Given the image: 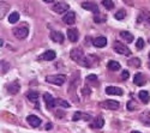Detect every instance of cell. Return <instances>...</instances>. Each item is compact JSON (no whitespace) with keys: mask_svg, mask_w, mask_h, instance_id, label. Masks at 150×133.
<instances>
[{"mask_svg":"<svg viewBox=\"0 0 150 133\" xmlns=\"http://www.w3.org/2000/svg\"><path fill=\"white\" fill-rule=\"evenodd\" d=\"M70 56L74 63H77V64H79L84 67H90L88 56H85L84 52L82 49H79V48H73V49L70 52Z\"/></svg>","mask_w":150,"mask_h":133,"instance_id":"6da1fadb","label":"cell"},{"mask_svg":"<svg viewBox=\"0 0 150 133\" xmlns=\"http://www.w3.org/2000/svg\"><path fill=\"white\" fill-rule=\"evenodd\" d=\"M113 49H114L115 53L121 54V55H126V56L131 55V51H130L124 43H121V42H119V41H115V42L113 43Z\"/></svg>","mask_w":150,"mask_h":133,"instance_id":"7a4b0ae2","label":"cell"},{"mask_svg":"<svg viewBox=\"0 0 150 133\" xmlns=\"http://www.w3.org/2000/svg\"><path fill=\"white\" fill-rule=\"evenodd\" d=\"M66 80V77L64 75H54V76H48L46 77V82L51 83V84H55V85H62Z\"/></svg>","mask_w":150,"mask_h":133,"instance_id":"3957f363","label":"cell"},{"mask_svg":"<svg viewBox=\"0 0 150 133\" xmlns=\"http://www.w3.org/2000/svg\"><path fill=\"white\" fill-rule=\"evenodd\" d=\"M28 34H29V29L25 25H23V27L21 25V27H17L13 29V35L18 40H24L28 36Z\"/></svg>","mask_w":150,"mask_h":133,"instance_id":"277c9868","label":"cell"},{"mask_svg":"<svg viewBox=\"0 0 150 133\" xmlns=\"http://www.w3.org/2000/svg\"><path fill=\"white\" fill-rule=\"evenodd\" d=\"M52 10L55 12V13H59L60 15V13H64V12L69 11L70 10V5L66 4V3H64V1H59V3H57V4L53 5Z\"/></svg>","mask_w":150,"mask_h":133,"instance_id":"5b68a950","label":"cell"},{"mask_svg":"<svg viewBox=\"0 0 150 133\" xmlns=\"http://www.w3.org/2000/svg\"><path fill=\"white\" fill-rule=\"evenodd\" d=\"M101 106L103 108H106V109H110V110H117L119 109V102L118 101H114V100H107L105 102L101 103Z\"/></svg>","mask_w":150,"mask_h":133,"instance_id":"8992f818","label":"cell"},{"mask_svg":"<svg viewBox=\"0 0 150 133\" xmlns=\"http://www.w3.org/2000/svg\"><path fill=\"white\" fill-rule=\"evenodd\" d=\"M49 37L51 40L55 43H62L64 42V35H62L60 31H57V30H52L49 32Z\"/></svg>","mask_w":150,"mask_h":133,"instance_id":"52a82bcc","label":"cell"},{"mask_svg":"<svg viewBox=\"0 0 150 133\" xmlns=\"http://www.w3.org/2000/svg\"><path fill=\"white\" fill-rule=\"evenodd\" d=\"M43 101L46 102V106L49 108V109H51V108H54L57 106V100L53 97L51 94H48V92L43 94Z\"/></svg>","mask_w":150,"mask_h":133,"instance_id":"ba28073f","label":"cell"},{"mask_svg":"<svg viewBox=\"0 0 150 133\" xmlns=\"http://www.w3.org/2000/svg\"><path fill=\"white\" fill-rule=\"evenodd\" d=\"M62 22L67 24V25H72V24H74V22H76V13H74L73 11H69L67 13L62 17Z\"/></svg>","mask_w":150,"mask_h":133,"instance_id":"9c48e42d","label":"cell"},{"mask_svg":"<svg viewBox=\"0 0 150 133\" xmlns=\"http://www.w3.org/2000/svg\"><path fill=\"white\" fill-rule=\"evenodd\" d=\"M67 37L71 42H77L78 41V37H79V32L76 28H70L67 29Z\"/></svg>","mask_w":150,"mask_h":133,"instance_id":"30bf717a","label":"cell"},{"mask_svg":"<svg viewBox=\"0 0 150 133\" xmlns=\"http://www.w3.org/2000/svg\"><path fill=\"white\" fill-rule=\"evenodd\" d=\"M82 7L85 8V10H88V11H91L94 15H98L100 13V8L96 4L94 3H83L82 4Z\"/></svg>","mask_w":150,"mask_h":133,"instance_id":"8fae6325","label":"cell"},{"mask_svg":"<svg viewBox=\"0 0 150 133\" xmlns=\"http://www.w3.org/2000/svg\"><path fill=\"white\" fill-rule=\"evenodd\" d=\"M93 44L96 48H103L107 44V39L105 37V36H98V37L93 39Z\"/></svg>","mask_w":150,"mask_h":133,"instance_id":"7c38bea8","label":"cell"},{"mask_svg":"<svg viewBox=\"0 0 150 133\" xmlns=\"http://www.w3.org/2000/svg\"><path fill=\"white\" fill-rule=\"evenodd\" d=\"M55 58H57V54L54 51H46L43 54L40 55V59L45 60V61H53Z\"/></svg>","mask_w":150,"mask_h":133,"instance_id":"4fadbf2b","label":"cell"},{"mask_svg":"<svg viewBox=\"0 0 150 133\" xmlns=\"http://www.w3.org/2000/svg\"><path fill=\"white\" fill-rule=\"evenodd\" d=\"M27 121L29 125H31L33 127H39L41 125V119L37 118L36 115H29L27 118Z\"/></svg>","mask_w":150,"mask_h":133,"instance_id":"5bb4252c","label":"cell"},{"mask_svg":"<svg viewBox=\"0 0 150 133\" xmlns=\"http://www.w3.org/2000/svg\"><path fill=\"white\" fill-rule=\"evenodd\" d=\"M90 119H91V115L82 113V112H76L73 115V118H72L73 121H77V120H85V121H89Z\"/></svg>","mask_w":150,"mask_h":133,"instance_id":"9a60e30c","label":"cell"},{"mask_svg":"<svg viewBox=\"0 0 150 133\" xmlns=\"http://www.w3.org/2000/svg\"><path fill=\"white\" fill-rule=\"evenodd\" d=\"M133 83L136 84V85H138V87H143L144 84L146 83V79H145L144 75H142V73H136V75H134V78H133Z\"/></svg>","mask_w":150,"mask_h":133,"instance_id":"2e32d148","label":"cell"},{"mask_svg":"<svg viewBox=\"0 0 150 133\" xmlns=\"http://www.w3.org/2000/svg\"><path fill=\"white\" fill-rule=\"evenodd\" d=\"M27 97H28L29 101L34 102L36 106H39V97H40L39 92H36V91H29V92L27 94Z\"/></svg>","mask_w":150,"mask_h":133,"instance_id":"e0dca14e","label":"cell"},{"mask_svg":"<svg viewBox=\"0 0 150 133\" xmlns=\"http://www.w3.org/2000/svg\"><path fill=\"white\" fill-rule=\"evenodd\" d=\"M6 88H7V91H8L10 94L16 95V94L19 91V83H18V82H13V83L8 84Z\"/></svg>","mask_w":150,"mask_h":133,"instance_id":"ac0fdd59","label":"cell"},{"mask_svg":"<svg viewBox=\"0 0 150 133\" xmlns=\"http://www.w3.org/2000/svg\"><path fill=\"white\" fill-rule=\"evenodd\" d=\"M103 125H105V121H103L102 116H98V118H96L94 121L90 124V127L91 128H102Z\"/></svg>","mask_w":150,"mask_h":133,"instance_id":"d6986e66","label":"cell"},{"mask_svg":"<svg viewBox=\"0 0 150 133\" xmlns=\"http://www.w3.org/2000/svg\"><path fill=\"white\" fill-rule=\"evenodd\" d=\"M106 92L108 95H122V90L118 87H107Z\"/></svg>","mask_w":150,"mask_h":133,"instance_id":"ffe728a7","label":"cell"},{"mask_svg":"<svg viewBox=\"0 0 150 133\" xmlns=\"http://www.w3.org/2000/svg\"><path fill=\"white\" fill-rule=\"evenodd\" d=\"M120 37L124 39L127 43H131L133 41V35L129 31H120Z\"/></svg>","mask_w":150,"mask_h":133,"instance_id":"44dd1931","label":"cell"},{"mask_svg":"<svg viewBox=\"0 0 150 133\" xmlns=\"http://www.w3.org/2000/svg\"><path fill=\"white\" fill-rule=\"evenodd\" d=\"M138 97H139V100L143 102V103H148L149 101H150V96H149V92L148 91H145V90H142V91H139V94H138Z\"/></svg>","mask_w":150,"mask_h":133,"instance_id":"7402d4cb","label":"cell"},{"mask_svg":"<svg viewBox=\"0 0 150 133\" xmlns=\"http://www.w3.org/2000/svg\"><path fill=\"white\" fill-rule=\"evenodd\" d=\"M107 67H108V70L115 72V71L120 70V64L118 61H114V60H110V61L107 64Z\"/></svg>","mask_w":150,"mask_h":133,"instance_id":"603a6c76","label":"cell"},{"mask_svg":"<svg viewBox=\"0 0 150 133\" xmlns=\"http://www.w3.org/2000/svg\"><path fill=\"white\" fill-rule=\"evenodd\" d=\"M127 65L131 67H139L141 66V60L138 58H132L130 60H127Z\"/></svg>","mask_w":150,"mask_h":133,"instance_id":"cb8c5ba5","label":"cell"},{"mask_svg":"<svg viewBox=\"0 0 150 133\" xmlns=\"http://www.w3.org/2000/svg\"><path fill=\"white\" fill-rule=\"evenodd\" d=\"M18 20H19V13H18V12H12V13L10 15V17H8V22L11 24H15Z\"/></svg>","mask_w":150,"mask_h":133,"instance_id":"d4e9b609","label":"cell"},{"mask_svg":"<svg viewBox=\"0 0 150 133\" xmlns=\"http://www.w3.org/2000/svg\"><path fill=\"white\" fill-rule=\"evenodd\" d=\"M148 18H149V12H148V10H142V12H141V15L138 16V19H137V22L141 23L142 20L148 19Z\"/></svg>","mask_w":150,"mask_h":133,"instance_id":"484cf974","label":"cell"},{"mask_svg":"<svg viewBox=\"0 0 150 133\" xmlns=\"http://www.w3.org/2000/svg\"><path fill=\"white\" fill-rule=\"evenodd\" d=\"M141 120L145 124V125H148V126H150V112L146 114V113H144V114H142L141 115Z\"/></svg>","mask_w":150,"mask_h":133,"instance_id":"4316f807","label":"cell"},{"mask_svg":"<svg viewBox=\"0 0 150 133\" xmlns=\"http://www.w3.org/2000/svg\"><path fill=\"white\" fill-rule=\"evenodd\" d=\"M125 16H126V12H125V10H119L115 13V18L118 20H122L125 18Z\"/></svg>","mask_w":150,"mask_h":133,"instance_id":"83f0119b","label":"cell"},{"mask_svg":"<svg viewBox=\"0 0 150 133\" xmlns=\"http://www.w3.org/2000/svg\"><path fill=\"white\" fill-rule=\"evenodd\" d=\"M102 5H103L106 8H108V10H110V8L114 7V3L112 1V0H102Z\"/></svg>","mask_w":150,"mask_h":133,"instance_id":"f1b7e54d","label":"cell"},{"mask_svg":"<svg viewBox=\"0 0 150 133\" xmlns=\"http://www.w3.org/2000/svg\"><path fill=\"white\" fill-rule=\"evenodd\" d=\"M136 48L138 51H141V49H143L144 48V40L142 39V37H139L138 40H137V42H136Z\"/></svg>","mask_w":150,"mask_h":133,"instance_id":"f546056e","label":"cell"},{"mask_svg":"<svg viewBox=\"0 0 150 133\" xmlns=\"http://www.w3.org/2000/svg\"><path fill=\"white\" fill-rule=\"evenodd\" d=\"M94 20H95V23H103L106 20V16H101L100 13L98 15H95Z\"/></svg>","mask_w":150,"mask_h":133,"instance_id":"4dcf8cb0","label":"cell"},{"mask_svg":"<svg viewBox=\"0 0 150 133\" xmlns=\"http://www.w3.org/2000/svg\"><path fill=\"white\" fill-rule=\"evenodd\" d=\"M136 107H137V103H136L133 100H131L130 102H127V109H129V110L136 109Z\"/></svg>","mask_w":150,"mask_h":133,"instance_id":"1f68e13d","label":"cell"},{"mask_svg":"<svg viewBox=\"0 0 150 133\" xmlns=\"http://www.w3.org/2000/svg\"><path fill=\"white\" fill-rule=\"evenodd\" d=\"M57 104L64 107V108H69V107H70L69 102H66V101H64V100H57Z\"/></svg>","mask_w":150,"mask_h":133,"instance_id":"d6a6232c","label":"cell"},{"mask_svg":"<svg viewBox=\"0 0 150 133\" xmlns=\"http://www.w3.org/2000/svg\"><path fill=\"white\" fill-rule=\"evenodd\" d=\"M129 76H130V73H129V71H127V70L122 71V73H121V80H126V79H129Z\"/></svg>","mask_w":150,"mask_h":133,"instance_id":"836d02e7","label":"cell"},{"mask_svg":"<svg viewBox=\"0 0 150 133\" xmlns=\"http://www.w3.org/2000/svg\"><path fill=\"white\" fill-rule=\"evenodd\" d=\"M89 80H91V82H96V76L95 75H90V76H88V82Z\"/></svg>","mask_w":150,"mask_h":133,"instance_id":"e575fe53","label":"cell"},{"mask_svg":"<svg viewBox=\"0 0 150 133\" xmlns=\"http://www.w3.org/2000/svg\"><path fill=\"white\" fill-rule=\"evenodd\" d=\"M43 1H45V3H47V4H49V3H53L54 0H43Z\"/></svg>","mask_w":150,"mask_h":133,"instance_id":"d590c367","label":"cell"},{"mask_svg":"<svg viewBox=\"0 0 150 133\" xmlns=\"http://www.w3.org/2000/svg\"><path fill=\"white\" fill-rule=\"evenodd\" d=\"M47 129H49V128H52V124H47V127H46Z\"/></svg>","mask_w":150,"mask_h":133,"instance_id":"8d00e7d4","label":"cell"},{"mask_svg":"<svg viewBox=\"0 0 150 133\" xmlns=\"http://www.w3.org/2000/svg\"><path fill=\"white\" fill-rule=\"evenodd\" d=\"M131 133H141V132H138V131H132Z\"/></svg>","mask_w":150,"mask_h":133,"instance_id":"74e56055","label":"cell"},{"mask_svg":"<svg viewBox=\"0 0 150 133\" xmlns=\"http://www.w3.org/2000/svg\"><path fill=\"white\" fill-rule=\"evenodd\" d=\"M148 22H149V24H150V16H149V18H148Z\"/></svg>","mask_w":150,"mask_h":133,"instance_id":"f35d334b","label":"cell"},{"mask_svg":"<svg viewBox=\"0 0 150 133\" xmlns=\"http://www.w3.org/2000/svg\"><path fill=\"white\" fill-rule=\"evenodd\" d=\"M149 56H150V54H149Z\"/></svg>","mask_w":150,"mask_h":133,"instance_id":"ab89813d","label":"cell"}]
</instances>
